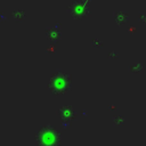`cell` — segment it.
<instances>
[{
	"mask_svg": "<svg viewBox=\"0 0 146 146\" xmlns=\"http://www.w3.org/2000/svg\"><path fill=\"white\" fill-rule=\"evenodd\" d=\"M35 143L36 146H60L62 135L55 127L46 124L36 131Z\"/></svg>",
	"mask_w": 146,
	"mask_h": 146,
	"instance_id": "cell-1",
	"label": "cell"
},
{
	"mask_svg": "<svg viewBox=\"0 0 146 146\" xmlns=\"http://www.w3.org/2000/svg\"><path fill=\"white\" fill-rule=\"evenodd\" d=\"M71 76L62 71H56L49 80L48 89L52 95H63L71 89Z\"/></svg>",
	"mask_w": 146,
	"mask_h": 146,
	"instance_id": "cell-2",
	"label": "cell"
},
{
	"mask_svg": "<svg viewBox=\"0 0 146 146\" xmlns=\"http://www.w3.org/2000/svg\"><path fill=\"white\" fill-rule=\"evenodd\" d=\"M58 115L62 119V124L63 127H68L71 124V122L74 121L75 116H76V112L72 106L68 105H64L62 107H59L58 110Z\"/></svg>",
	"mask_w": 146,
	"mask_h": 146,
	"instance_id": "cell-3",
	"label": "cell"
}]
</instances>
